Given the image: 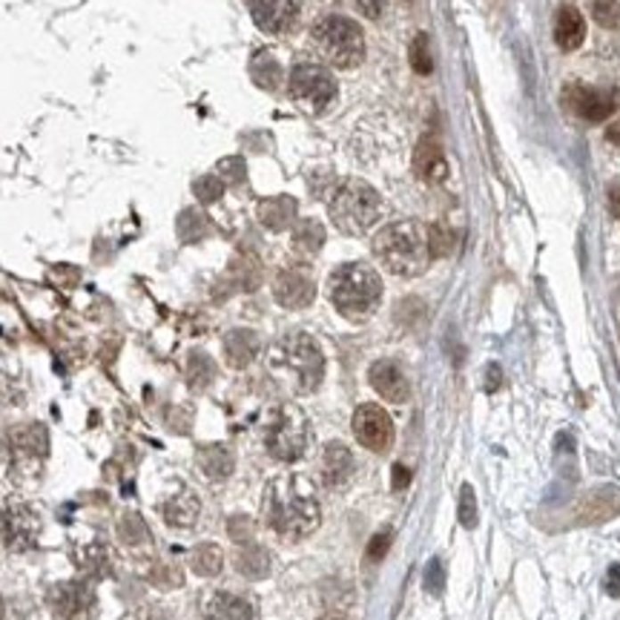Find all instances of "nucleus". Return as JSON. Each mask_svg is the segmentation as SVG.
I'll list each match as a JSON object with an SVG mask.
<instances>
[{"label": "nucleus", "mask_w": 620, "mask_h": 620, "mask_svg": "<svg viewBox=\"0 0 620 620\" xmlns=\"http://www.w3.org/2000/svg\"><path fill=\"white\" fill-rule=\"evenodd\" d=\"M265 520L281 540H302L319 526L316 488L299 474L276 477L265 491Z\"/></svg>", "instance_id": "obj_1"}, {"label": "nucleus", "mask_w": 620, "mask_h": 620, "mask_svg": "<svg viewBox=\"0 0 620 620\" xmlns=\"http://www.w3.org/2000/svg\"><path fill=\"white\" fill-rule=\"evenodd\" d=\"M373 256L379 258L385 270H391L394 276H420L431 262V248H428V230L420 222H394L382 227L373 236Z\"/></svg>", "instance_id": "obj_2"}, {"label": "nucleus", "mask_w": 620, "mask_h": 620, "mask_svg": "<svg viewBox=\"0 0 620 620\" xmlns=\"http://www.w3.org/2000/svg\"><path fill=\"white\" fill-rule=\"evenodd\" d=\"M270 371L296 394H314L325 377V356L314 336L288 333L270 351Z\"/></svg>", "instance_id": "obj_3"}, {"label": "nucleus", "mask_w": 620, "mask_h": 620, "mask_svg": "<svg viewBox=\"0 0 620 620\" xmlns=\"http://www.w3.org/2000/svg\"><path fill=\"white\" fill-rule=\"evenodd\" d=\"M328 293L333 307L347 319H365L379 307L382 279L365 262H347L336 267L328 281Z\"/></svg>", "instance_id": "obj_4"}, {"label": "nucleus", "mask_w": 620, "mask_h": 620, "mask_svg": "<svg viewBox=\"0 0 620 620\" xmlns=\"http://www.w3.org/2000/svg\"><path fill=\"white\" fill-rule=\"evenodd\" d=\"M330 222L347 236H362L382 216V199L368 181L362 178H347L330 196Z\"/></svg>", "instance_id": "obj_5"}, {"label": "nucleus", "mask_w": 620, "mask_h": 620, "mask_svg": "<svg viewBox=\"0 0 620 620\" xmlns=\"http://www.w3.org/2000/svg\"><path fill=\"white\" fill-rule=\"evenodd\" d=\"M310 37H314L319 55L336 69H354L365 61V35H362V26L351 18H322L319 23H314Z\"/></svg>", "instance_id": "obj_6"}, {"label": "nucleus", "mask_w": 620, "mask_h": 620, "mask_svg": "<svg viewBox=\"0 0 620 620\" xmlns=\"http://www.w3.org/2000/svg\"><path fill=\"white\" fill-rule=\"evenodd\" d=\"M310 439V425L302 408L296 405H279L270 411L267 425H265V448L270 457L281 462H293L305 454Z\"/></svg>", "instance_id": "obj_7"}, {"label": "nucleus", "mask_w": 620, "mask_h": 620, "mask_svg": "<svg viewBox=\"0 0 620 620\" xmlns=\"http://www.w3.org/2000/svg\"><path fill=\"white\" fill-rule=\"evenodd\" d=\"M288 86L290 98L310 115L325 112L336 101V78L322 63H296Z\"/></svg>", "instance_id": "obj_8"}, {"label": "nucleus", "mask_w": 620, "mask_h": 620, "mask_svg": "<svg viewBox=\"0 0 620 620\" xmlns=\"http://www.w3.org/2000/svg\"><path fill=\"white\" fill-rule=\"evenodd\" d=\"M563 103L568 112L583 121H606L620 107V93L589 84H568L563 93Z\"/></svg>", "instance_id": "obj_9"}, {"label": "nucleus", "mask_w": 620, "mask_h": 620, "mask_svg": "<svg viewBox=\"0 0 620 620\" xmlns=\"http://www.w3.org/2000/svg\"><path fill=\"white\" fill-rule=\"evenodd\" d=\"M41 537V517L29 506H6L0 509V542L9 551H32Z\"/></svg>", "instance_id": "obj_10"}, {"label": "nucleus", "mask_w": 620, "mask_h": 620, "mask_svg": "<svg viewBox=\"0 0 620 620\" xmlns=\"http://www.w3.org/2000/svg\"><path fill=\"white\" fill-rule=\"evenodd\" d=\"M46 600L58 620H89L95 612V589L86 580L55 583L49 589Z\"/></svg>", "instance_id": "obj_11"}, {"label": "nucleus", "mask_w": 620, "mask_h": 620, "mask_svg": "<svg viewBox=\"0 0 620 620\" xmlns=\"http://www.w3.org/2000/svg\"><path fill=\"white\" fill-rule=\"evenodd\" d=\"M354 434L368 451L382 454V451H388L394 443V422L385 413V408L368 403V405H359L354 413Z\"/></svg>", "instance_id": "obj_12"}, {"label": "nucleus", "mask_w": 620, "mask_h": 620, "mask_svg": "<svg viewBox=\"0 0 620 620\" xmlns=\"http://www.w3.org/2000/svg\"><path fill=\"white\" fill-rule=\"evenodd\" d=\"M302 4L299 0H250L253 23L265 35H284L299 20Z\"/></svg>", "instance_id": "obj_13"}, {"label": "nucleus", "mask_w": 620, "mask_h": 620, "mask_svg": "<svg viewBox=\"0 0 620 620\" xmlns=\"http://www.w3.org/2000/svg\"><path fill=\"white\" fill-rule=\"evenodd\" d=\"M273 296H276V302L281 307L299 310V307H307L310 302L316 299V281L305 267H288L276 276Z\"/></svg>", "instance_id": "obj_14"}, {"label": "nucleus", "mask_w": 620, "mask_h": 620, "mask_svg": "<svg viewBox=\"0 0 620 620\" xmlns=\"http://www.w3.org/2000/svg\"><path fill=\"white\" fill-rule=\"evenodd\" d=\"M368 379H371V385H373V391H377L382 399H388V403H394V405L408 403L411 385H408V377L403 373V368L396 365V362H391V359L373 362Z\"/></svg>", "instance_id": "obj_15"}, {"label": "nucleus", "mask_w": 620, "mask_h": 620, "mask_svg": "<svg viewBox=\"0 0 620 620\" xmlns=\"http://www.w3.org/2000/svg\"><path fill=\"white\" fill-rule=\"evenodd\" d=\"M319 474H322V483L328 488H342L347 485L354 474V454L351 448L342 445V443H328L325 451H322V460H319Z\"/></svg>", "instance_id": "obj_16"}, {"label": "nucleus", "mask_w": 620, "mask_h": 620, "mask_svg": "<svg viewBox=\"0 0 620 620\" xmlns=\"http://www.w3.org/2000/svg\"><path fill=\"white\" fill-rule=\"evenodd\" d=\"M586 37V20L575 6H560L558 18H554V41L563 52H572L583 44Z\"/></svg>", "instance_id": "obj_17"}, {"label": "nucleus", "mask_w": 620, "mask_h": 620, "mask_svg": "<svg viewBox=\"0 0 620 620\" xmlns=\"http://www.w3.org/2000/svg\"><path fill=\"white\" fill-rule=\"evenodd\" d=\"M413 173H417L422 181H428V184H436V181L445 178V173H448L445 155H443V147H439L434 138H425L417 147V152H413Z\"/></svg>", "instance_id": "obj_18"}, {"label": "nucleus", "mask_w": 620, "mask_h": 620, "mask_svg": "<svg viewBox=\"0 0 620 620\" xmlns=\"http://www.w3.org/2000/svg\"><path fill=\"white\" fill-rule=\"evenodd\" d=\"M258 333L248 330V328H239V330H230L224 336V356L232 368H248L250 362L258 356Z\"/></svg>", "instance_id": "obj_19"}, {"label": "nucleus", "mask_w": 620, "mask_h": 620, "mask_svg": "<svg viewBox=\"0 0 620 620\" xmlns=\"http://www.w3.org/2000/svg\"><path fill=\"white\" fill-rule=\"evenodd\" d=\"M161 514H164V520L175 526V528H190L192 523L199 520V514H201V502L199 497L192 494V491L187 488H181L178 494H173L170 500L164 502L161 506Z\"/></svg>", "instance_id": "obj_20"}, {"label": "nucleus", "mask_w": 620, "mask_h": 620, "mask_svg": "<svg viewBox=\"0 0 620 620\" xmlns=\"http://www.w3.org/2000/svg\"><path fill=\"white\" fill-rule=\"evenodd\" d=\"M258 222L267 230H288L296 222V201L290 196H276V199H265L258 204Z\"/></svg>", "instance_id": "obj_21"}, {"label": "nucleus", "mask_w": 620, "mask_h": 620, "mask_svg": "<svg viewBox=\"0 0 620 620\" xmlns=\"http://www.w3.org/2000/svg\"><path fill=\"white\" fill-rule=\"evenodd\" d=\"M78 568L86 575V577H110L112 575V558H110V549L103 546L101 540H93L86 542V546H81V551H78Z\"/></svg>", "instance_id": "obj_22"}, {"label": "nucleus", "mask_w": 620, "mask_h": 620, "mask_svg": "<svg viewBox=\"0 0 620 620\" xmlns=\"http://www.w3.org/2000/svg\"><path fill=\"white\" fill-rule=\"evenodd\" d=\"M207 615H210V620H253V606L244 598H236V594L218 591L207 603Z\"/></svg>", "instance_id": "obj_23"}, {"label": "nucleus", "mask_w": 620, "mask_h": 620, "mask_svg": "<svg viewBox=\"0 0 620 620\" xmlns=\"http://www.w3.org/2000/svg\"><path fill=\"white\" fill-rule=\"evenodd\" d=\"M199 465L210 480H227L232 474V454L227 445H204L199 451Z\"/></svg>", "instance_id": "obj_24"}, {"label": "nucleus", "mask_w": 620, "mask_h": 620, "mask_svg": "<svg viewBox=\"0 0 620 620\" xmlns=\"http://www.w3.org/2000/svg\"><path fill=\"white\" fill-rule=\"evenodd\" d=\"M222 566H224V554L213 542H201V546L190 551V568L199 577H216L222 572Z\"/></svg>", "instance_id": "obj_25"}, {"label": "nucleus", "mask_w": 620, "mask_h": 620, "mask_svg": "<svg viewBox=\"0 0 620 620\" xmlns=\"http://www.w3.org/2000/svg\"><path fill=\"white\" fill-rule=\"evenodd\" d=\"M325 244V227H322L316 218H305V222L296 224L293 230V248L302 256H316Z\"/></svg>", "instance_id": "obj_26"}, {"label": "nucleus", "mask_w": 620, "mask_h": 620, "mask_svg": "<svg viewBox=\"0 0 620 620\" xmlns=\"http://www.w3.org/2000/svg\"><path fill=\"white\" fill-rule=\"evenodd\" d=\"M250 78L262 89H276L281 84V63L270 52H256L250 61Z\"/></svg>", "instance_id": "obj_27"}, {"label": "nucleus", "mask_w": 620, "mask_h": 620, "mask_svg": "<svg viewBox=\"0 0 620 620\" xmlns=\"http://www.w3.org/2000/svg\"><path fill=\"white\" fill-rule=\"evenodd\" d=\"M12 445L23 454H32V457H44L46 454V431L41 425H23V428L12 431Z\"/></svg>", "instance_id": "obj_28"}, {"label": "nucleus", "mask_w": 620, "mask_h": 620, "mask_svg": "<svg viewBox=\"0 0 620 620\" xmlns=\"http://www.w3.org/2000/svg\"><path fill=\"white\" fill-rule=\"evenodd\" d=\"M236 566H239V572H241L244 577L262 580V577H267V572H270V558H267V551H265L262 546H248V549H244V551L239 554Z\"/></svg>", "instance_id": "obj_29"}, {"label": "nucleus", "mask_w": 620, "mask_h": 620, "mask_svg": "<svg viewBox=\"0 0 620 620\" xmlns=\"http://www.w3.org/2000/svg\"><path fill=\"white\" fill-rule=\"evenodd\" d=\"M178 236L181 241H199L207 236V218L199 210H184L178 216Z\"/></svg>", "instance_id": "obj_30"}, {"label": "nucleus", "mask_w": 620, "mask_h": 620, "mask_svg": "<svg viewBox=\"0 0 620 620\" xmlns=\"http://www.w3.org/2000/svg\"><path fill=\"white\" fill-rule=\"evenodd\" d=\"M411 67H413V72H420V75H428L434 69L431 44H428V35H425V32H420L411 41Z\"/></svg>", "instance_id": "obj_31"}, {"label": "nucleus", "mask_w": 620, "mask_h": 620, "mask_svg": "<svg viewBox=\"0 0 620 620\" xmlns=\"http://www.w3.org/2000/svg\"><path fill=\"white\" fill-rule=\"evenodd\" d=\"M589 12L603 29H617L620 26V4L617 0H589Z\"/></svg>", "instance_id": "obj_32"}, {"label": "nucleus", "mask_w": 620, "mask_h": 620, "mask_svg": "<svg viewBox=\"0 0 620 620\" xmlns=\"http://www.w3.org/2000/svg\"><path fill=\"white\" fill-rule=\"evenodd\" d=\"M192 192L201 204H213L224 196V181L216 178V175H201L196 184H192Z\"/></svg>", "instance_id": "obj_33"}, {"label": "nucleus", "mask_w": 620, "mask_h": 620, "mask_svg": "<svg viewBox=\"0 0 620 620\" xmlns=\"http://www.w3.org/2000/svg\"><path fill=\"white\" fill-rule=\"evenodd\" d=\"M213 373H216V368H213L210 356H204V354H192L190 356V382L196 385V388L210 385Z\"/></svg>", "instance_id": "obj_34"}, {"label": "nucleus", "mask_w": 620, "mask_h": 620, "mask_svg": "<svg viewBox=\"0 0 620 620\" xmlns=\"http://www.w3.org/2000/svg\"><path fill=\"white\" fill-rule=\"evenodd\" d=\"M460 523L465 528L477 526V500H474V488L469 483H462L460 488Z\"/></svg>", "instance_id": "obj_35"}, {"label": "nucleus", "mask_w": 620, "mask_h": 620, "mask_svg": "<svg viewBox=\"0 0 620 620\" xmlns=\"http://www.w3.org/2000/svg\"><path fill=\"white\" fill-rule=\"evenodd\" d=\"M428 248H431V256H448L451 248H454V236H451V230L443 224H434L428 230Z\"/></svg>", "instance_id": "obj_36"}, {"label": "nucleus", "mask_w": 620, "mask_h": 620, "mask_svg": "<svg viewBox=\"0 0 620 620\" xmlns=\"http://www.w3.org/2000/svg\"><path fill=\"white\" fill-rule=\"evenodd\" d=\"M391 540H394L391 528H382V532L373 534L371 542H368V549H365L368 560H371V563H379V560L385 558V554H388V549H391Z\"/></svg>", "instance_id": "obj_37"}, {"label": "nucleus", "mask_w": 620, "mask_h": 620, "mask_svg": "<svg viewBox=\"0 0 620 620\" xmlns=\"http://www.w3.org/2000/svg\"><path fill=\"white\" fill-rule=\"evenodd\" d=\"M218 173H222L224 184H227V181H232V184H241L244 175H248V167H244V161L239 159V155H232V159L218 161Z\"/></svg>", "instance_id": "obj_38"}, {"label": "nucleus", "mask_w": 620, "mask_h": 620, "mask_svg": "<svg viewBox=\"0 0 620 620\" xmlns=\"http://www.w3.org/2000/svg\"><path fill=\"white\" fill-rule=\"evenodd\" d=\"M121 537L124 542H129V546H138L141 540H144V523H141V517L138 514H126L124 517V523H121Z\"/></svg>", "instance_id": "obj_39"}, {"label": "nucleus", "mask_w": 620, "mask_h": 620, "mask_svg": "<svg viewBox=\"0 0 620 620\" xmlns=\"http://www.w3.org/2000/svg\"><path fill=\"white\" fill-rule=\"evenodd\" d=\"M227 528H230V537L239 540V542H248L253 537V520H250V517H244V514L232 517Z\"/></svg>", "instance_id": "obj_40"}, {"label": "nucleus", "mask_w": 620, "mask_h": 620, "mask_svg": "<svg viewBox=\"0 0 620 620\" xmlns=\"http://www.w3.org/2000/svg\"><path fill=\"white\" fill-rule=\"evenodd\" d=\"M359 12L371 20H379L385 15V9L391 6V0H356Z\"/></svg>", "instance_id": "obj_41"}, {"label": "nucleus", "mask_w": 620, "mask_h": 620, "mask_svg": "<svg viewBox=\"0 0 620 620\" xmlns=\"http://www.w3.org/2000/svg\"><path fill=\"white\" fill-rule=\"evenodd\" d=\"M443 563H439V560H431L428 563V575H425V586H428V591L431 594H436V591H443V583H445V580H443Z\"/></svg>", "instance_id": "obj_42"}, {"label": "nucleus", "mask_w": 620, "mask_h": 620, "mask_svg": "<svg viewBox=\"0 0 620 620\" xmlns=\"http://www.w3.org/2000/svg\"><path fill=\"white\" fill-rule=\"evenodd\" d=\"M391 483H394V488L396 491H403V488H408V483H411V471L405 469V465H394V477H391Z\"/></svg>", "instance_id": "obj_43"}, {"label": "nucleus", "mask_w": 620, "mask_h": 620, "mask_svg": "<svg viewBox=\"0 0 620 620\" xmlns=\"http://www.w3.org/2000/svg\"><path fill=\"white\" fill-rule=\"evenodd\" d=\"M606 591H609L612 598H620V566H612L609 575H606Z\"/></svg>", "instance_id": "obj_44"}, {"label": "nucleus", "mask_w": 620, "mask_h": 620, "mask_svg": "<svg viewBox=\"0 0 620 620\" xmlns=\"http://www.w3.org/2000/svg\"><path fill=\"white\" fill-rule=\"evenodd\" d=\"M609 210H612L615 218H620V184L609 187Z\"/></svg>", "instance_id": "obj_45"}, {"label": "nucleus", "mask_w": 620, "mask_h": 620, "mask_svg": "<svg viewBox=\"0 0 620 620\" xmlns=\"http://www.w3.org/2000/svg\"><path fill=\"white\" fill-rule=\"evenodd\" d=\"M606 138H609L615 147H620V121L609 126V133H606Z\"/></svg>", "instance_id": "obj_46"}, {"label": "nucleus", "mask_w": 620, "mask_h": 620, "mask_svg": "<svg viewBox=\"0 0 620 620\" xmlns=\"http://www.w3.org/2000/svg\"><path fill=\"white\" fill-rule=\"evenodd\" d=\"M319 620H342V617H336V615H328V617H319Z\"/></svg>", "instance_id": "obj_47"}, {"label": "nucleus", "mask_w": 620, "mask_h": 620, "mask_svg": "<svg viewBox=\"0 0 620 620\" xmlns=\"http://www.w3.org/2000/svg\"><path fill=\"white\" fill-rule=\"evenodd\" d=\"M0 620H4V598H0Z\"/></svg>", "instance_id": "obj_48"}]
</instances>
